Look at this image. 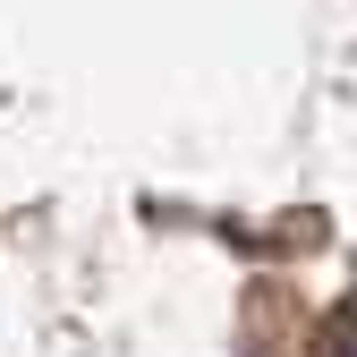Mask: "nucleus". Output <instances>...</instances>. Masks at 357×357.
<instances>
[{"label": "nucleus", "mask_w": 357, "mask_h": 357, "mask_svg": "<svg viewBox=\"0 0 357 357\" xmlns=\"http://www.w3.org/2000/svg\"><path fill=\"white\" fill-rule=\"evenodd\" d=\"M324 357H357V289L332 306V324H324Z\"/></svg>", "instance_id": "obj_1"}]
</instances>
